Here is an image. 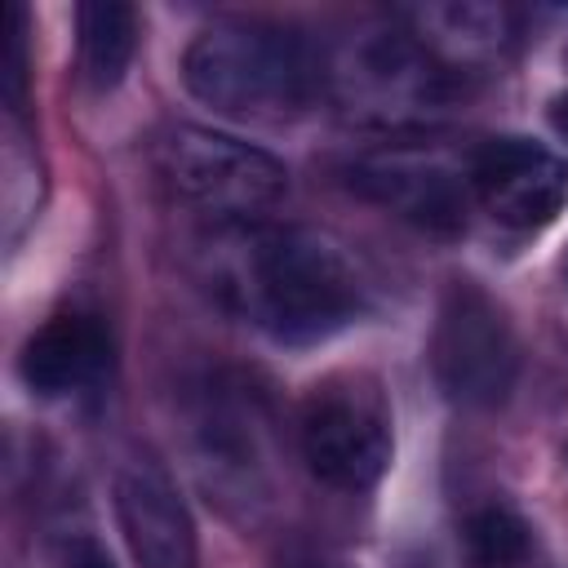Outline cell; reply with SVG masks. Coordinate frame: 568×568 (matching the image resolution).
Returning <instances> with one entry per match:
<instances>
[{"label":"cell","instance_id":"1","mask_svg":"<svg viewBox=\"0 0 568 568\" xmlns=\"http://www.w3.org/2000/svg\"><path fill=\"white\" fill-rule=\"evenodd\" d=\"M213 293L284 346H311L351 328L368 306L355 257L315 226H217L204 248Z\"/></svg>","mask_w":568,"mask_h":568},{"label":"cell","instance_id":"2","mask_svg":"<svg viewBox=\"0 0 568 568\" xmlns=\"http://www.w3.org/2000/svg\"><path fill=\"white\" fill-rule=\"evenodd\" d=\"M186 93L244 124H284L297 120L315 93H324L320 53L288 27L257 18H222L182 53Z\"/></svg>","mask_w":568,"mask_h":568},{"label":"cell","instance_id":"3","mask_svg":"<svg viewBox=\"0 0 568 568\" xmlns=\"http://www.w3.org/2000/svg\"><path fill=\"white\" fill-rule=\"evenodd\" d=\"M333 106L373 133H430L462 102V75L448 71L408 27H355L320 53Z\"/></svg>","mask_w":568,"mask_h":568},{"label":"cell","instance_id":"4","mask_svg":"<svg viewBox=\"0 0 568 568\" xmlns=\"http://www.w3.org/2000/svg\"><path fill=\"white\" fill-rule=\"evenodd\" d=\"M155 164L178 204L213 217L217 226L262 222V213L288 191V169L271 151L217 129L178 124L160 142Z\"/></svg>","mask_w":568,"mask_h":568},{"label":"cell","instance_id":"5","mask_svg":"<svg viewBox=\"0 0 568 568\" xmlns=\"http://www.w3.org/2000/svg\"><path fill=\"white\" fill-rule=\"evenodd\" d=\"M297 439L320 484L368 493L390 466V404L368 373H333L302 399Z\"/></svg>","mask_w":568,"mask_h":568},{"label":"cell","instance_id":"6","mask_svg":"<svg viewBox=\"0 0 568 568\" xmlns=\"http://www.w3.org/2000/svg\"><path fill=\"white\" fill-rule=\"evenodd\" d=\"M430 359L453 404L497 408L510 399L519 377V346L506 311L475 280H457L444 293L430 337Z\"/></svg>","mask_w":568,"mask_h":568},{"label":"cell","instance_id":"7","mask_svg":"<svg viewBox=\"0 0 568 568\" xmlns=\"http://www.w3.org/2000/svg\"><path fill=\"white\" fill-rule=\"evenodd\" d=\"M470 195L510 231H537L568 204V160L532 138H493L470 160Z\"/></svg>","mask_w":568,"mask_h":568},{"label":"cell","instance_id":"8","mask_svg":"<svg viewBox=\"0 0 568 568\" xmlns=\"http://www.w3.org/2000/svg\"><path fill=\"white\" fill-rule=\"evenodd\" d=\"M351 186L399 213L404 222H417L426 231H457L466 217L470 173L462 178L444 155L426 146L390 142L351 164Z\"/></svg>","mask_w":568,"mask_h":568},{"label":"cell","instance_id":"9","mask_svg":"<svg viewBox=\"0 0 568 568\" xmlns=\"http://www.w3.org/2000/svg\"><path fill=\"white\" fill-rule=\"evenodd\" d=\"M115 519L138 568H195V524L155 462L120 466Z\"/></svg>","mask_w":568,"mask_h":568},{"label":"cell","instance_id":"10","mask_svg":"<svg viewBox=\"0 0 568 568\" xmlns=\"http://www.w3.org/2000/svg\"><path fill=\"white\" fill-rule=\"evenodd\" d=\"M106 359H111L106 328L93 315L62 311V315L44 320L27 337V346L18 355V373H22V382L36 395L58 399V395H71V390L93 386L106 373Z\"/></svg>","mask_w":568,"mask_h":568},{"label":"cell","instance_id":"11","mask_svg":"<svg viewBox=\"0 0 568 568\" xmlns=\"http://www.w3.org/2000/svg\"><path fill=\"white\" fill-rule=\"evenodd\" d=\"M404 27L457 75L497 62L515 40V18L506 4L479 0H448V4H417L404 13Z\"/></svg>","mask_w":568,"mask_h":568},{"label":"cell","instance_id":"12","mask_svg":"<svg viewBox=\"0 0 568 568\" xmlns=\"http://www.w3.org/2000/svg\"><path fill=\"white\" fill-rule=\"evenodd\" d=\"M195 470L217 501H266L253 417L235 399H209L195 422Z\"/></svg>","mask_w":568,"mask_h":568},{"label":"cell","instance_id":"13","mask_svg":"<svg viewBox=\"0 0 568 568\" xmlns=\"http://www.w3.org/2000/svg\"><path fill=\"white\" fill-rule=\"evenodd\" d=\"M138 53V13L124 0H89L75 9V67L93 93H111Z\"/></svg>","mask_w":568,"mask_h":568},{"label":"cell","instance_id":"14","mask_svg":"<svg viewBox=\"0 0 568 568\" xmlns=\"http://www.w3.org/2000/svg\"><path fill=\"white\" fill-rule=\"evenodd\" d=\"M466 555L475 568H510L528 555V524L506 506H484L466 519Z\"/></svg>","mask_w":568,"mask_h":568},{"label":"cell","instance_id":"15","mask_svg":"<svg viewBox=\"0 0 568 568\" xmlns=\"http://www.w3.org/2000/svg\"><path fill=\"white\" fill-rule=\"evenodd\" d=\"M53 568H115V559H111V550H106L98 537H89V532H71V537L58 541V550H53Z\"/></svg>","mask_w":568,"mask_h":568},{"label":"cell","instance_id":"16","mask_svg":"<svg viewBox=\"0 0 568 568\" xmlns=\"http://www.w3.org/2000/svg\"><path fill=\"white\" fill-rule=\"evenodd\" d=\"M550 129H555L559 138H568V93H559V98L550 102Z\"/></svg>","mask_w":568,"mask_h":568},{"label":"cell","instance_id":"17","mask_svg":"<svg viewBox=\"0 0 568 568\" xmlns=\"http://www.w3.org/2000/svg\"><path fill=\"white\" fill-rule=\"evenodd\" d=\"M288 568H328V564H320V559H302V564H288Z\"/></svg>","mask_w":568,"mask_h":568},{"label":"cell","instance_id":"18","mask_svg":"<svg viewBox=\"0 0 568 568\" xmlns=\"http://www.w3.org/2000/svg\"><path fill=\"white\" fill-rule=\"evenodd\" d=\"M564 280H568V257H564Z\"/></svg>","mask_w":568,"mask_h":568}]
</instances>
